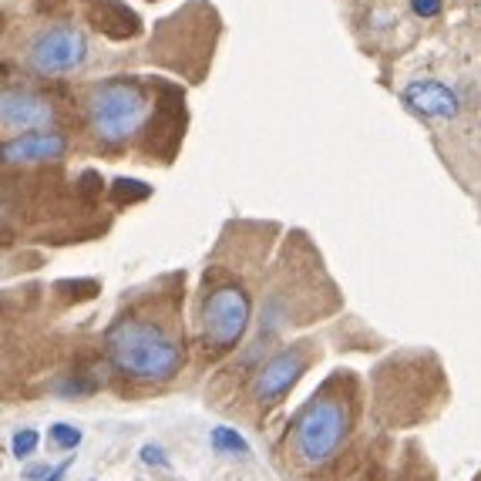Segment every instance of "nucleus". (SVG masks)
I'll return each instance as SVG.
<instances>
[{
  "label": "nucleus",
  "instance_id": "1",
  "mask_svg": "<svg viewBox=\"0 0 481 481\" xmlns=\"http://www.w3.org/2000/svg\"><path fill=\"white\" fill-rule=\"evenodd\" d=\"M115 371L138 384H166L182 367V347L159 323L122 316L105 337Z\"/></svg>",
  "mask_w": 481,
  "mask_h": 481
},
{
  "label": "nucleus",
  "instance_id": "2",
  "mask_svg": "<svg viewBox=\"0 0 481 481\" xmlns=\"http://www.w3.org/2000/svg\"><path fill=\"white\" fill-rule=\"evenodd\" d=\"M149 122V95L135 78H108L88 95V125L101 145H125Z\"/></svg>",
  "mask_w": 481,
  "mask_h": 481
},
{
  "label": "nucleus",
  "instance_id": "3",
  "mask_svg": "<svg viewBox=\"0 0 481 481\" xmlns=\"http://www.w3.org/2000/svg\"><path fill=\"white\" fill-rule=\"evenodd\" d=\"M347 431H350L347 400L323 394L314 404H306V411L300 414V421L293 427V448L306 465H323L344 444Z\"/></svg>",
  "mask_w": 481,
  "mask_h": 481
},
{
  "label": "nucleus",
  "instance_id": "4",
  "mask_svg": "<svg viewBox=\"0 0 481 481\" xmlns=\"http://www.w3.org/2000/svg\"><path fill=\"white\" fill-rule=\"evenodd\" d=\"M253 316V296L239 283H222L202 303V340L216 350H229L243 340Z\"/></svg>",
  "mask_w": 481,
  "mask_h": 481
},
{
  "label": "nucleus",
  "instance_id": "5",
  "mask_svg": "<svg viewBox=\"0 0 481 481\" xmlns=\"http://www.w3.org/2000/svg\"><path fill=\"white\" fill-rule=\"evenodd\" d=\"M84 61H88V38L71 24H51L38 30L24 47V64L30 74H41V78L71 74Z\"/></svg>",
  "mask_w": 481,
  "mask_h": 481
},
{
  "label": "nucleus",
  "instance_id": "6",
  "mask_svg": "<svg viewBox=\"0 0 481 481\" xmlns=\"http://www.w3.org/2000/svg\"><path fill=\"white\" fill-rule=\"evenodd\" d=\"M306 371V347H287V350H279L273 357L266 360L256 374V384H253V394L262 400V404H273L279 400L287 391H293V384L303 377Z\"/></svg>",
  "mask_w": 481,
  "mask_h": 481
},
{
  "label": "nucleus",
  "instance_id": "7",
  "mask_svg": "<svg viewBox=\"0 0 481 481\" xmlns=\"http://www.w3.org/2000/svg\"><path fill=\"white\" fill-rule=\"evenodd\" d=\"M68 149V138L55 128H38V132H21L17 138L4 142V162L7 166H30V162H47L61 159Z\"/></svg>",
  "mask_w": 481,
  "mask_h": 481
},
{
  "label": "nucleus",
  "instance_id": "8",
  "mask_svg": "<svg viewBox=\"0 0 481 481\" xmlns=\"http://www.w3.org/2000/svg\"><path fill=\"white\" fill-rule=\"evenodd\" d=\"M0 122L7 132H17V128H30V132H38L44 125L55 122V108H51V101L41 95H30L24 88H7L4 91V101H0Z\"/></svg>",
  "mask_w": 481,
  "mask_h": 481
},
{
  "label": "nucleus",
  "instance_id": "9",
  "mask_svg": "<svg viewBox=\"0 0 481 481\" xmlns=\"http://www.w3.org/2000/svg\"><path fill=\"white\" fill-rule=\"evenodd\" d=\"M404 105L417 115H425V118H454L458 111H461V101L454 95V88L441 82H411L404 88Z\"/></svg>",
  "mask_w": 481,
  "mask_h": 481
},
{
  "label": "nucleus",
  "instance_id": "10",
  "mask_svg": "<svg viewBox=\"0 0 481 481\" xmlns=\"http://www.w3.org/2000/svg\"><path fill=\"white\" fill-rule=\"evenodd\" d=\"M209 441H212V448L222 454H236V458H246L249 454V444L246 438L239 434V431H233L229 425H216L212 431H209Z\"/></svg>",
  "mask_w": 481,
  "mask_h": 481
},
{
  "label": "nucleus",
  "instance_id": "11",
  "mask_svg": "<svg viewBox=\"0 0 481 481\" xmlns=\"http://www.w3.org/2000/svg\"><path fill=\"white\" fill-rule=\"evenodd\" d=\"M47 441L57 444V448H64V451H74L82 444V431L71 425H51L47 427Z\"/></svg>",
  "mask_w": 481,
  "mask_h": 481
},
{
  "label": "nucleus",
  "instance_id": "12",
  "mask_svg": "<svg viewBox=\"0 0 481 481\" xmlns=\"http://www.w3.org/2000/svg\"><path fill=\"white\" fill-rule=\"evenodd\" d=\"M38 444H41V434L34 431V427H21L11 441V454L14 458H30V454L38 451Z\"/></svg>",
  "mask_w": 481,
  "mask_h": 481
},
{
  "label": "nucleus",
  "instance_id": "13",
  "mask_svg": "<svg viewBox=\"0 0 481 481\" xmlns=\"http://www.w3.org/2000/svg\"><path fill=\"white\" fill-rule=\"evenodd\" d=\"M149 195V185H135V179H118L115 182V199L118 202H135V199H145Z\"/></svg>",
  "mask_w": 481,
  "mask_h": 481
},
{
  "label": "nucleus",
  "instance_id": "14",
  "mask_svg": "<svg viewBox=\"0 0 481 481\" xmlns=\"http://www.w3.org/2000/svg\"><path fill=\"white\" fill-rule=\"evenodd\" d=\"M441 7H444V0H411V11L421 17V21H431V17H438Z\"/></svg>",
  "mask_w": 481,
  "mask_h": 481
},
{
  "label": "nucleus",
  "instance_id": "15",
  "mask_svg": "<svg viewBox=\"0 0 481 481\" xmlns=\"http://www.w3.org/2000/svg\"><path fill=\"white\" fill-rule=\"evenodd\" d=\"M142 461H145L149 468H162V471L168 468V458L162 454L159 444H145V448H142Z\"/></svg>",
  "mask_w": 481,
  "mask_h": 481
},
{
  "label": "nucleus",
  "instance_id": "16",
  "mask_svg": "<svg viewBox=\"0 0 481 481\" xmlns=\"http://www.w3.org/2000/svg\"><path fill=\"white\" fill-rule=\"evenodd\" d=\"M71 461H74V454H71L68 461H61L57 468H51V475H47V481H64V475L71 471Z\"/></svg>",
  "mask_w": 481,
  "mask_h": 481
},
{
  "label": "nucleus",
  "instance_id": "17",
  "mask_svg": "<svg viewBox=\"0 0 481 481\" xmlns=\"http://www.w3.org/2000/svg\"><path fill=\"white\" fill-rule=\"evenodd\" d=\"M47 478V475H51V471H47V465H30V468H24V478L28 481H38V478Z\"/></svg>",
  "mask_w": 481,
  "mask_h": 481
}]
</instances>
